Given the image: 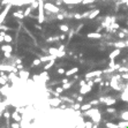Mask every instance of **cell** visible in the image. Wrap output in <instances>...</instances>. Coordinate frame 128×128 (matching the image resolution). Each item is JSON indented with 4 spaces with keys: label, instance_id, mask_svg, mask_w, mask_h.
I'll return each mask as SVG.
<instances>
[{
    "label": "cell",
    "instance_id": "obj_1",
    "mask_svg": "<svg viewBox=\"0 0 128 128\" xmlns=\"http://www.w3.org/2000/svg\"><path fill=\"white\" fill-rule=\"evenodd\" d=\"M110 88H112V89L115 90V91H122L123 88H125V85H123L120 81L111 78V81H110Z\"/></svg>",
    "mask_w": 128,
    "mask_h": 128
},
{
    "label": "cell",
    "instance_id": "obj_2",
    "mask_svg": "<svg viewBox=\"0 0 128 128\" xmlns=\"http://www.w3.org/2000/svg\"><path fill=\"white\" fill-rule=\"evenodd\" d=\"M98 99H99V103H100V104H105L106 106H112V105H114L115 103H117V99H115L114 97L104 96V97L98 98Z\"/></svg>",
    "mask_w": 128,
    "mask_h": 128
},
{
    "label": "cell",
    "instance_id": "obj_3",
    "mask_svg": "<svg viewBox=\"0 0 128 128\" xmlns=\"http://www.w3.org/2000/svg\"><path fill=\"white\" fill-rule=\"evenodd\" d=\"M47 100V104L52 106V107H54V109H57L60 106V104L62 103V100L60 99V97H53V98H47L46 99Z\"/></svg>",
    "mask_w": 128,
    "mask_h": 128
},
{
    "label": "cell",
    "instance_id": "obj_4",
    "mask_svg": "<svg viewBox=\"0 0 128 128\" xmlns=\"http://www.w3.org/2000/svg\"><path fill=\"white\" fill-rule=\"evenodd\" d=\"M103 74V71H92V72H89V73H87L85 75H84V78L85 80H92V78H95V77H98V76H102Z\"/></svg>",
    "mask_w": 128,
    "mask_h": 128
},
{
    "label": "cell",
    "instance_id": "obj_5",
    "mask_svg": "<svg viewBox=\"0 0 128 128\" xmlns=\"http://www.w3.org/2000/svg\"><path fill=\"white\" fill-rule=\"evenodd\" d=\"M98 112H100L98 107H91L90 110L85 111V112H82V117H89V118H92L95 114H97Z\"/></svg>",
    "mask_w": 128,
    "mask_h": 128
},
{
    "label": "cell",
    "instance_id": "obj_6",
    "mask_svg": "<svg viewBox=\"0 0 128 128\" xmlns=\"http://www.w3.org/2000/svg\"><path fill=\"white\" fill-rule=\"evenodd\" d=\"M17 74H19V77L21 78L22 82H27V81L29 80V77H30V73L28 71H24V69H23V71H19Z\"/></svg>",
    "mask_w": 128,
    "mask_h": 128
},
{
    "label": "cell",
    "instance_id": "obj_7",
    "mask_svg": "<svg viewBox=\"0 0 128 128\" xmlns=\"http://www.w3.org/2000/svg\"><path fill=\"white\" fill-rule=\"evenodd\" d=\"M91 90H92V87H90L89 84H85L83 87H80L78 94H81V95H87V94H89Z\"/></svg>",
    "mask_w": 128,
    "mask_h": 128
},
{
    "label": "cell",
    "instance_id": "obj_8",
    "mask_svg": "<svg viewBox=\"0 0 128 128\" xmlns=\"http://www.w3.org/2000/svg\"><path fill=\"white\" fill-rule=\"evenodd\" d=\"M12 119H13L14 121H16V122H21L22 121V114L19 113V112L15 110L13 113H12Z\"/></svg>",
    "mask_w": 128,
    "mask_h": 128
},
{
    "label": "cell",
    "instance_id": "obj_9",
    "mask_svg": "<svg viewBox=\"0 0 128 128\" xmlns=\"http://www.w3.org/2000/svg\"><path fill=\"white\" fill-rule=\"evenodd\" d=\"M91 121L94 122V123H100V122H102V113L98 112L97 114H95L91 118Z\"/></svg>",
    "mask_w": 128,
    "mask_h": 128
},
{
    "label": "cell",
    "instance_id": "obj_10",
    "mask_svg": "<svg viewBox=\"0 0 128 128\" xmlns=\"http://www.w3.org/2000/svg\"><path fill=\"white\" fill-rule=\"evenodd\" d=\"M77 72H78V67H73V68L69 69V71H66L65 75H66L67 77H71V76H73V75H75Z\"/></svg>",
    "mask_w": 128,
    "mask_h": 128
},
{
    "label": "cell",
    "instance_id": "obj_11",
    "mask_svg": "<svg viewBox=\"0 0 128 128\" xmlns=\"http://www.w3.org/2000/svg\"><path fill=\"white\" fill-rule=\"evenodd\" d=\"M39 59H40L42 62H49V61H51V60H53V59H57V58H54L53 56L49 54V56H40Z\"/></svg>",
    "mask_w": 128,
    "mask_h": 128
},
{
    "label": "cell",
    "instance_id": "obj_12",
    "mask_svg": "<svg viewBox=\"0 0 128 128\" xmlns=\"http://www.w3.org/2000/svg\"><path fill=\"white\" fill-rule=\"evenodd\" d=\"M39 75H40L42 80H43L44 82H49V81H50V75H49V72H47V71L42 72V73H40Z\"/></svg>",
    "mask_w": 128,
    "mask_h": 128
},
{
    "label": "cell",
    "instance_id": "obj_13",
    "mask_svg": "<svg viewBox=\"0 0 128 128\" xmlns=\"http://www.w3.org/2000/svg\"><path fill=\"white\" fill-rule=\"evenodd\" d=\"M120 53H121V50L120 49H115L114 51H112L110 53V59H115V58L118 57V56H120Z\"/></svg>",
    "mask_w": 128,
    "mask_h": 128
},
{
    "label": "cell",
    "instance_id": "obj_14",
    "mask_svg": "<svg viewBox=\"0 0 128 128\" xmlns=\"http://www.w3.org/2000/svg\"><path fill=\"white\" fill-rule=\"evenodd\" d=\"M49 53L53 56L54 58H58V53H59V50H58L57 47H50L49 49Z\"/></svg>",
    "mask_w": 128,
    "mask_h": 128
},
{
    "label": "cell",
    "instance_id": "obj_15",
    "mask_svg": "<svg viewBox=\"0 0 128 128\" xmlns=\"http://www.w3.org/2000/svg\"><path fill=\"white\" fill-rule=\"evenodd\" d=\"M119 118L121 119V120H125V121H128V110H125V111H122L120 115H119Z\"/></svg>",
    "mask_w": 128,
    "mask_h": 128
},
{
    "label": "cell",
    "instance_id": "obj_16",
    "mask_svg": "<svg viewBox=\"0 0 128 128\" xmlns=\"http://www.w3.org/2000/svg\"><path fill=\"white\" fill-rule=\"evenodd\" d=\"M105 127L106 128H120L118 123H114L112 121H106L105 122Z\"/></svg>",
    "mask_w": 128,
    "mask_h": 128
},
{
    "label": "cell",
    "instance_id": "obj_17",
    "mask_svg": "<svg viewBox=\"0 0 128 128\" xmlns=\"http://www.w3.org/2000/svg\"><path fill=\"white\" fill-rule=\"evenodd\" d=\"M91 107H92V105L90 104V102L89 103H85V104H82V105H81V111H82V112H85V111L90 110Z\"/></svg>",
    "mask_w": 128,
    "mask_h": 128
},
{
    "label": "cell",
    "instance_id": "obj_18",
    "mask_svg": "<svg viewBox=\"0 0 128 128\" xmlns=\"http://www.w3.org/2000/svg\"><path fill=\"white\" fill-rule=\"evenodd\" d=\"M54 64H56V59H53V60H51V61H49V62L44 66V71H49L50 68H52V67L54 66Z\"/></svg>",
    "mask_w": 128,
    "mask_h": 128
},
{
    "label": "cell",
    "instance_id": "obj_19",
    "mask_svg": "<svg viewBox=\"0 0 128 128\" xmlns=\"http://www.w3.org/2000/svg\"><path fill=\"white\" fill-rule=\"evenodd\" d=\"M88 37L91 39H97V38H100L102 35L99 32H91V33H88Z\"/></svg>",
    "mask_w": 128,
    "mask_h": 128
},
{
    "label": "cell",
    "instance_id": "obj_20",
    "mask_svg": "<svg viewBox=\"0 0 128 128\" xmlns=\"http://www.w3.org/2000/svg\"><path fill=\"white\" fill-rule=\"evenodd\" d=\"M81 105H82L81 103L75 102L74 104H73V105H71V107L74 110V111H80V110H81Z\"/></svg>",
    "mask_w": 128,
    "mask_h": 128
},
{
    "label": "cell",
    "instance_id": "obj_21",
    "mask_svg": "<svg viewBox=\"0 0 128 128\" xmlns=\"http://www.w3.org/2000/svg\"><path fill=\"white\" fill-rule=\"evenodd\" d=\"M114 46L115 49H123V47L127 46V44L125 42H118V43H114Z\"/></svg>",
    "mask_w": 128,
    "mask_h": 128
},
{
    "label": "cell",
    "instance_id": "obj_22",
    "mask_svg": "<svg viewBox=\"0 0 128 128\" xmlns=\"http://www.w3.org/2000/svg\"><path fill=\"white\" fill-rule=\"evenodd\" d=\"M1 50H2L4 52H11V53H12L13 47H12L11 45H4V46H1Z\"/></svg>",
    "mask_w": 128,
    "mask_h": 128
},
{
    "label": "cell",
    "instance_id": "obj_23",
    "mask_svg": "<svg viewBox=\"0 0 128 128\" xmlns=\"http://www.w3.org/2000/svg\"><path fill=\"white\" fill-rule=\"evenodd\" d=\"M106 113H107V114H115V113H117V110H115L114 107L107 106V109H106Z\"/></svg>",
    "mask_w": 128,
    "mask_h": 128
},
{
    "label": "cell",
    "instance_id": "obj_24",
    "mask_svg": "<svg viewBox=\"0 0 128 128\" xmlns=\"http://www.w3.org/2000/svg\"><path fill=\"white\" fill-rule=\"evenodd\" d=\"M119 127L120 128H128V121H125V120H121V121L118 122Z\"/></svg>",
    "mask_w": 128,
    "mask_h": 128
},
{
    "label": "cell",
    "instance_id": "obj_25",
    "mask_svg": "<svg viewBox=\"0 0 128 128\" xmlns=\"http://www.w3.org/2000/svg\"><path fill=\"white\" fill-rule=\"evenodd\" d=\"M2 117H4L6 120H9V119L12 118V113H9L8 111H4V112H2Z\"/></svg>",
    "mask_w": 128,
    "mask_h": 128
},
{
    "label": "cell",
    "instance_id": "obj_26",
    "mask_svg": "<svg viewBox=\"0 0 128 128\" xmlns=\"http://www.w3.org/2000/svg\"><path fill=\"white\" fill-rule=\"evenodd\" d=\"M40 64H42V61H40V59H35V60L32 61L31 67H38V66H40Z\"/></svg>",
    "mask_w": 128,
    "mask_h": 128
},
{
    "label": "cell",
    "instance_id": "obj_27",
    "mask_svg": "<svg viewBox=\"0 0 128 128\" xmlns=\"http://www.w3.org/2000/svg\"><path fill=\"white\" fill-rule=\"evenodd\" d=\"M73 82H68V83H64L62 84V88H64L65 90H68V89H71L72 87H73Z\"/></svg>",
    "mask_w": 128,
    "mask_h": 128
},
{
    "label": "cell",
    "instance_id": "obj_28",
    "mask_svg": "<svg viewBox=\"0 0 128 128\" xmlns=\"http://www.w3.org/2000/svg\"><path fill=\"white\" fill-rule=\"evenodd\" d=\"M59 28H60V30H61L62 32H68L69 31V28H68V26H66V24H61Z\"/></svg>",
    "mask_w": 128,
    "mask_h": 128
},
{
    "label": "cell",
    "instance_id": "obj_29",
    "mask_svg": "<svg viewBox=\"0 0 128 128\" xmlns=\"http://www.w3.org/2000/svg\"><path fill=\"white\" fill-rule=\"evenodd\" d=\"M45 7H46V8H50L49 11H51V12H54V13H57V12H58V8H57V7L52 6V5H49V4H47V5H46Z\"/></svg>",
    "mask_w": 128,
    "mask_h": 128
},
{
    "label": "cell",
    "instance_id": "obj_30",
    "mask_svg": "<svg viewBox=\"0 0 128 128\" xmlns=\"http://www.w3.org/2000/svg\"><path fill=\"white\" fill-rule=\"evenodd\" d=\"M98 14H99V9H96L95 12H92L91 14H89V19H95Z\"/></svg>",
    "mask_w": 128,
    "mask_h": 128
},
{
    "label": "cell",
    "instance_id": "obj_31",
    "mask_svg": "<svg viewBox=\"0 0 128 128\" xmlns=\"http://www.w3.org/2000/svg\"><path fill=\"white\" fill-rule=\"evenodd\" d=\"M11 128H21V122L14 121L11 123Z\"/></svg>",
    "mask_w": 128,
    "mask_h": 128
},
{
    "label": "cell",
    "instance_id": "obj_32",
    "mask_svg": "<svg viewBox=\"0 0 128 128\" xmlns=\"http://www.w3.org/2000/svg\"><path fill=\"white\" fill-rule=\"evenodd\" d=\"M92 125H94V122L92 121H85L84 122V127L83 128H92Z\"/></svg>",
    "mask_w": 128,
    "mask_h": 128
},
{
    "label": "cell",
    "instance_id": "obj_33",
    "mask_svg": "<svg viewBox=\"0 0 128 128\" xmlns=\"http://www.w3.org/2000/svg\"><path fill=\"white\" fill-rule=\"evenodd\" d=\"M90 104H91L92 106H97V105H99L100 103H99V99H92V100H90Z\"/></svg>",
    "mask_w": 128,
    "mask_h": 128
},
{
    "label": "cell",
    "instance_id": "obj_34",
    "mask_svg": "<svg viewBox=\"0 0 128 128\" xmlns=\"http://www.w3.org/2000/svg\"><path fill=\"white\" fill-rule=\"evenodd\" d=\"M92 80H94V82H95V83H100V82H103V81H104L102 76L95 77V78H92Z\"/></svg>",
    "mask_w": 128,
    "mask_h": 128
},
{
    "label": "cell",
    "instance_id": "obj_35",
    "mask_svg": "<svg viewBox=\"0 0 128 128\" xmlns=\"http://www.w3.org/2000/svg\"><path fill=\"white\" fill-rule=\"evenodd\" d=\"M4 39H5V42H7V43H11V42L13 40L9 35H5V36H4Z\"/></svg>",
    "mask_w": 128,
    "mask_h": 128
},
{
    "label": "cell",
    "instance_id": "obj_36",
    "mask_svg": "<svg viewBox=\"0 0 128 128\" xmlns=\"http://www.w3.org/2000/svg\"><path fill=\"white\" fill-rule=\"evenodd\" d=\"M56 91H57L58 94H60V95H61V94L65 91V89L62 88V85H61V87H57V88H56Z\"/></svg>",
    "mask_w": 128,
    "mask_h": 128
},
{
    "label": "cell",
    "instance_id": "obj_37",
    "mask_svg": "<svg viewBox=\"0 0 128 128\" xmlns=\"http://www.w3.org/2000/svg\"><path fill=\"white\" fill-rule=\"evenodd\" d=\"M84 100V97H83V95H81V94H80V95H78V96H77V98H76V102H78V103H82Z\"/></svg>",
    "mask_w": 128,
    "mask_h": 128
},
{
    "label": "cell",
    "instance_id": "obj_38",
    "mask_svg": "<svg viewBox=\"0 0 128 128\" xmlns=\"http://www.w3.org/2000/svg\"><path fill=\"white\" fill-rule=\"evenodd\" d=\"M57 73L59 74V75H65V73H66V71H65V68H58Z\"/></svg>",
    "mask_w": 128,
    "mask_h": 128
},
{
    "label": "cell",
    "instance_id": "obj_39",
    "mask_svg": "<svg viewBox=\"0 0 128 128\" xmlns=\"http://www.w3.org/2000/svg\"><path fill=\"white\" fill-rule=\"evenodd\" d=\"M68 107H69L68 105H66V104H62V103H61V104H60V106H59V109L61 110V111H62V110L65 111V110H67Z\"/></svg>",
    "mask_w": 128,
    "mask_h": 128
},
{
    "label": "cell",
    "instance_id": "obj_40",
    "mask_svg": "<svg viewBox=\"0 0 128 128\" xmlns=\"http://www.w3.org/2000/svg\"><path fill=\"white\" fill-rule=\"evenodd\" d=\"M85 84H87V80H85V78H84V80H80V82H78V85H80V87H83Z\"/></svg>",
    "mask_w": 128,
    "mask_h": 128
},
{
    "label": "cell",
    "instance_id": "obj_41",
    "mask_svg": "<svg viewBox=\"0 0 128 128\" xmlns=\"http://www.w3.org/2000/svg\"><path fill=\"white\" fill-rule=\"evenodd\" d=\"M118 35H119V37H120L121 39H123L125 37H126V35H125V32H123V31H122V32H119Z\"/></svg>",
    "mask_w": 128,
    "mask_h": 128
},
{
    "label": "cell",
    "instance_id": "obj_42",
    "mask_svg": "<svg viewBox=\"0 0 128 128\" xmlns=\"http://www.w3.org/2000/svg\"><path fill=\"white\" fill-rule=\"evenodd\" d=\"M68 82H69V81H68V78H67V77L61 80V83H62V84H64V83H68Z\"/></svg>",
    "mask_w": 128,
    "mask_h": 128
},
{
    "label": "cell",
    "instance_id": "obj_43",
    "mask_svg": "<svg viewBox=\"0 0 128 128\" xmlns=\"http://www.w3.org/2000/svg\"><path fill=\"white\" fill-rule=\"evenodd\" d=\"M14 15H15V16H17V17H20V19H22V17H23V15H22L21 13H15Z\"/></svg>",
    "mask_w": 128,
    "mask_h": 128
},
{
    "label": "cell",
    "instance_id": "obj_44",
    "mask_svg": "<svg viewBox=\"0 0 128 128\" xmlns=\"http://www.w3.org/2000/svg\"><path fill=\"white\" fill-rule=\"evenodd\" d=\"M58 50H59V51H65V46L64 45H60V46L58 47Z\"/></svg>",
    "mask_w": 128,
    "mask_h": 128
},
{
    "label": "cell",
    "instance_id": "obj_45",
    "mask_svg": "<svg viewBox=\"0 0 128 128\" xmlns=\"http://www.w3.org/2000/svg\"><path fill=\"white\" fill-rule=\"evenodd\" d=\"M59 39H61V40H65V39H66V36H65L64 33H62L61 36H59Z\"/></svg>",
    "mask_w": 128,
    "mask_h": 128
},
{
    "label": "cell",
    "instance_id": "obj_46",
    "mask_svg": "<svg viewBox=\"0 0 128 128\" xmlns=\"http://www.w3.org/2000/svg\"><path fill=\"white\" fill-rule=\"evenodd\" d=\"M92 128H99V123H94V125H92Z\"/></svg>",
    "mask_w": 128,
    "mask_h": 128
},
{
    "label": "cell",
    "instance_id": "obj_47",
    "mask_svg": "<svg viewBox=\"0 0 128 128\" xmlns=\"http://www.w3.org/2000/svg\"><path fill=\"white\" fill-rule=\"evenodd\" d=\"M75 19L80 20V19H81V15H80V14H75Z\"/></svg>",
    "mask_w": 128,
    "mask_h": 128
},
{
    "label": "cell",
    "instance_id": "obj_48",
    "mask_svg": "<svg viewBox=\"0 0 128 128\" xmlns=\"http://www.w3.org/2000/svg\"><path fill=\"white\" fill-rule=\"evenodd\" d=\"M58 20H64V15H58Z\"/></svg>",
    "mask_w": 128,
    "mask_h": 128
},
{
    "label": "cell",
    "instance_id": "obj_49",
    "mask_svg": "<svg viewBox=\"0 0 128 128\" xmlns=\"http://www.w3.org/2000/svg\"><path fill=\"white\" fill-rule=\"evenodd\" d=\"M105 87H110V82H109V81H105Z\"/></svg>",
    "mask_w": 128,
    "mask_h": 128
},
{
    "label": "cell",
    "instance_id": "obj_50",
    "mask_svg": "<svg viewBox=\"0 0 128 128\" xmlns=\"http://www.w3.org/2000/svg\"><path fill=\"white\" fill-rule=\"evenodd\" d=\"M73 76H74V80H78V75L75 74V75H73Z\"/></svg>",
    "mask_w": 128,
    "mask_h": 128
},
{
    "label": "cell",
    "instance_id": "obj_51",
    "mask_svg": "<svg viewBox=\"0 0 128 128\" xmlns=\"http://www.w3.org/2000/svg\"><path fill=\"white\" fill-rule=\"evenodd\" d=\"M2 40H5V39H4V37H1V36H0V42H2Z\"/></svg>",
    "mask_w": 128,
    "mask_h": 128
},
{
    "label": "cell",
    "instance_id": "obj_52",
    "mask_svg": "<svg viewBox=\"0 0 128 128\" xmlns=\"http://www.w3.org/2000/svg\"><path fill=\"white\" fill-rule=\"evenodd\" d=\"M0 91H1V87H0Z\"/></svg>",
    "mask_w": 128,
    "mask_h": 128
}]
</instances>
